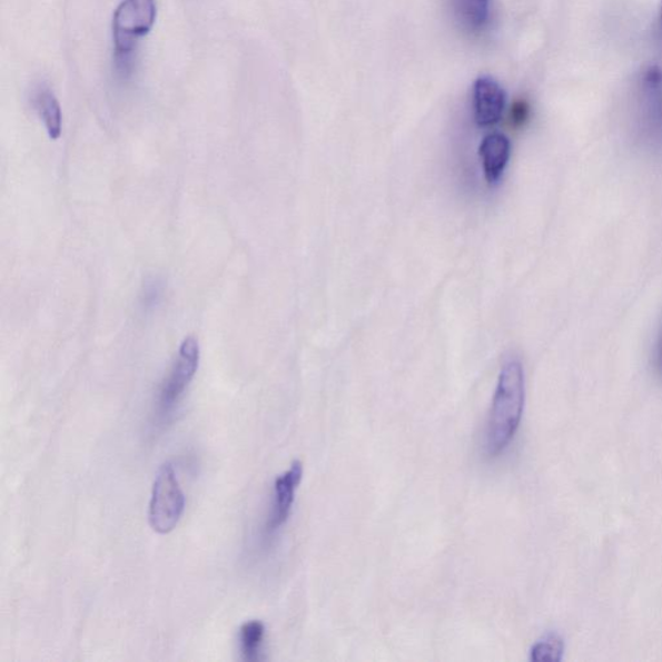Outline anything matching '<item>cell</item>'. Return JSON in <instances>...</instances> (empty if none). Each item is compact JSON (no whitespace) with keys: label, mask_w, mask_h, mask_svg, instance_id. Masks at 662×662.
Wrapping results in <instances>:
<instances>
[{"label":"cell","mask_w":662,"mask_h":662,"mask_svg":"<svg viewBox=\"0 0 662 662\" xmlns=\"http://www.w3.org/2000/svg\"><path fill=\"white\" fill-rule=\"evenodd\" d=\"M524 405L523 365L517 358H510L502 366L488 425H486L485 452L490 457H498L514 441L521 427Z\"/></svg>","instance_id":"6da1fadb"},{"label":"cell","mask_w":662,"mask_h":662,"mask_svg":"<svg viewBox=\"0 0 662 662\" xmlns=\"http://www.w3.org/2000/svg\"><path fill=\"white\" fill-rule=\"evenodd\" d=\"M157 20L156 0H123L113 16V45L119 67L127 66L142 37Z\"/></svg>","instance_id":"7a4b0ae2"},{"label":"cell","mask_w":662,"mask_h":662,"mask_svg":"<svg viewBox=\"0 0 662 662\" xmlns=\"http://www.w3.org/2000/svg\"><path fill=\"white\" fill-rule=\"evenodd\" d=\"M186 510V496L170 462L159 467L149 504V524L155 532L167 534L177 528Z\"/></svg>","instance_id":"3957f363"},{"label":"cell","mask_w":662,"mask_h":662,"mask_svg":"<svg viewBox=\"0 0 662 662\" xmlns=\"http://www.w3.org/2000/svg\"><path fill=\"white\" fill-rule=\"evenodd\" d=\"M199 356L201 350H199L198 339L189 335L181 342L177 360L159 391L158 411L162 416H167L175 408L190 382L194 381L199 366Z\"/></svg>","instance_id":"277c9868"},{"label":"cell","mask_w":662,"mask_h":662,"mask_svg":"<svg viewBox=\"0 0 662 662\" xmlns=\"http://www.w3.org/2000/svg\"><path fill=\"white\" fill-rule=\"evenodd\" d=\"M641 126L650 139L662 137V70L650 67L643 71L638 86Z\"/></svg>","instance_id":"5b68a950"},{"label":"cell","mask_w":662,"mask_h":662,"mask_svg":"<svg viewBox=\"0 0 662 662\" xmlns=\"http://www.w3.org/2000/svg\"><path fill=\"white\" fill-rule=\"evenodd\" d=\"M303 465L300 461H294L286 473L278 476L275 482V501L273 513L266 525L267 534H273L289 520L295 501V492L302 482Z\"/></svg>","instance_id":"8992f818"},{"label":"cell","mask_w":662,"mask_h":662,"mask_svg":"<svg viewBox=\"0 0 662 662\" xmlns=\"http://www.w3.org/2000/svg\"><path fill=\"white\" fill-rule=\"evenodd\" d=\"M506 106V93L491 77L478 78L474 85V115L478 126L490 127L500 122Z\"/></svg>","instance_id":"52a82bcc"},{"label":"cell","mask_w":662,"mask_h":662,"mask_svg":"<svg viewBox=\"0 0 662 662\" xmlns=\"http://www.w3.org/2000/svg\"><path fill=\"white\" fill-rule=\"evenodd\" d=\"M483 170L488 182H496L504 174L512 155V144L505 135L494 132L484 138L481 150Z\"/></svg>","instance_id":"ba28073f"},{"label":"cell","mask_w":662,"mask_h":662,"mask_svg":"<svg viewBox=\"0 0 662 662\" xmlns=\"http://www.w3.org/2000/svg\"><path fill=\"white\" fill-rule=\"evenodd\" d=\"M492 0H449L453 19L467 33H481L491 18Z\"/></svg>","instance_id":"9c48e42d"},{"label":"cell","mask_w":662,"mask_h":662,"mask_svg":"<svg viewBox=\"0 0 662 662\" xmlns=\"http://www.w3.org/2000/svg\"><path fill=\"white\" fill-rule=\"evenodd\" d=\"M34 108L45 123L48 137L58 140L62 132V111L58 98L46 86H39L34 93Z\"/></svg>","instance_id":"30bf717a"},{"label":"cell","mask_w":662,"mask_h":662,"mask_svg":"<svg viewBox=\"0 0 662 662\" xmlns=\"http://www.w3.org/2000/svg\"><path fill=\"white\" fill-rule=\"evenodd\" d=\"M265 634L266 626L258 620L247 621L241 629H239V644H241L244 660L250 662L259 660Z\"/></svg>","instance_id":"8fae6325"},{"label":"cell","mask_w":662,"mask_h":662,"mask_svg":"<svg viewBox=\"0 0 662 662\" xmlns=\"http://www.w3.org/2000/svg\"><path fill=\"white\" fill-rule=\"evenodd\" d=\"M564 645L560 636L547 635L533 645L531 650L532 661L556 662L563 658Z\"/></svg>","instance_id":"7c38bea8"},{"label":"cell","mask_w":662,"mask_h":662,"mask_svg":"<svg viewBox=\"0 0 662 662\" xmlns=\"http://www.w3.org/2000/svg\"><path fill=\"white\" fill-rule=\"evenodd\" d=\"M164 285L157 278H150L142 287V305L147 308H154L162 298Z\"/></svg>","instance_id":"4fadbf2b"},{"label":"cell","mask_w":662,"mask_h":662,"mask_svg":"<svg viewBox=\"0 0 662 662\" xmlns=\"http://www.w3.org/2000/svg\"><path fill=\"white\" fill-rule=\"evenodd\" d=\"M531 113V109L528 102L526 101H516L512 109V121L515 126H523L526 121H528Z\"/></svg>","instance_id":"5bb4252c"},{"label":"cell","mask_w":662,"mask_h":662,"mask_svg":"<svg viewBox=\"0 0 662 662\" xmlns=\"http://www.w3.org/2000/svg\"><path fill=\"white\" fill-rule=\"evenodd\" d=\"M658 41H659L660 48L662 50V7H661V14H660L659 27H658Z\"/></svg>","instance_id":"9a60e30c"}]
</instances>
